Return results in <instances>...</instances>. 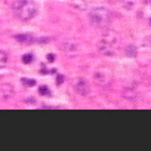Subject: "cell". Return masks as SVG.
<instances>
[{
    "label": "cell",
    "mask_w": 151,
    "mask_h": 151,
    "mask_svg": "<svg viewBox=\"0 0 151 151\" xmlns=\"http://www.w3.org/2000/svg\"><path fill=\"white\" fill-rule=\"evenodd\" d=\"M98 50L105 55V56H113L114 53H117V50L120 49V36L113 31V30H108L105 31L99 40H98Z\"/></svg>",
    "instance_id": "1"
},
{
    "label": "cell",
    "mask_w": 151,
    "mask_h": 151,
    "mask_svg": "<svg viewBox=\"0 0 151 151\" xmlns=\"http://www.w3.org/2000/svg\"><path fill=\"white\" fill-rule=\"evenodd\" d=\"M12 9L15 15L21 18L22 21L33 19L39 12V6L34 0H15L12 5Z\"/></svg>",
    "instance_id": "2"
},
{
    "label": "cell",
    "mask_w": 151,
    "mask_h": 151,
    "mask_svg": "<svg viewBox=\"0 0 151 151\" xmlns=\"http://www.w3.org/2000/svg\"><path fill=\"white\" fill-rule=\"evenodd\" d=\"M89 19H91V22H92L95 27L102 28V27H107V25L110 24V21H111V14H110V11L105 9V8H95V9H92V11L89 12Z\"/></svg>",
    "instance_id": "3"
},
{
    "label": "cell",
    "mask_w": 151,
    "mask_h": 151,
    "mask_svg": "<svg viewBox=\"0 0 151 151\" xmlns=\"http://www.w3.org/2000/svg\"><path fill=\"white\" fill-rule=\"evenodd\" d=\"M113 80V73L108 67H98L93 71V82L98 86H108Z\"/></svg>",
    "instance_id": "4"
},
{
    "label": "cell",
    "mask_w": 151,
    "mask_h": 151,
    "mask_svg": "<svg viewBox=\"0 0 151 151\" xmlns=\"http://www.w3.org/2000/svg\"><path fill=\"white\" fill-rule=\"evenodd\" d=\"M73 86H74V91L77 92L79 95H88V92H89V83L83 77L76 79L74 83H73Z\"/></svg>",
    "instance_id": "5"
},
{
    "label": "cell",
    "mask_w": 151,
    "mask_h": 151,
    "mask_svg": "<svg viewBox=\"0 0 151 151\" xmlns=\"http://www.w3.org/2000/svg\"><path fill=\"white\" fill-rule=\"evenodd\" d=\"M14 86L11 83H3V85H0V98L2 99H9L14 96Z\"/></svg>",
    "instance_id": "6"
},
{
    "label": "cell",
    "mask_w": 151,
    "mask_h": 151,
    "mask_svg": "<svg viewBox=\"0 0 151 151\" xmlns=\"http://www.w3.org/2000/svg\"><path fill=\"white\" fill-rule=\"evenodd\" d=\"M64 52L68 53V55H76V53L79 52V45L77 43H73V42L65 43L64 45Z\"/></svg>",
    "instance_id": "7"
},
{
    "label": "cell",
    "mask_w": 151,
    "mask_h": 151,
    "mask_svg": "<svg viewBox=\"0 0 151 151\" xmlns=\"http://www.w3.org/2000/svg\"><path fill=\"white\" fill-rule=\"evenodd\" d=\"M123 96H124L126 99H129V101H133V99L138 96V92H136V89H133V88H126L124 92H123Z\"/></svg>",
    "instance_id": "8"
},
{
    "label": "cell",
    "mask_w": 151,
    "mask_h": 151,
    "mask_svg": "<svg viewBox=\"0 0 151 151\" xmlns=\"http://www.w3.org/2000/svg\"><path fill=\"white\" fill-rule=\"evenodd\" d=\"M15 39H17L18 42L24 43V45H30V43H33V40H34V37L30 36V34H19V36H15Z\"/></svg>",
    "instance_id": "9"
},
{
    "label": "cell",
    "mask_w": 151,
    "mask_h": 151,
    "mask_svg": "<svg viewBox=\"0 0 151 151\" xmlns=\"http://www.w3.org/2000/svg\"><path fill=\"white\" fill-rule=\"evenodd\" d=\"M120 3H122V6H123L124 9L130 11V9H133V6L136 5V0H120Z\"/></svg>",
    "instance_id": "10"
},
{
    "label": "cell",
    "mask_w": 151,
    "mask_h": 151,
    "mask_svg": "<svg viewBox=\"0 0 151 151\" xmlns=\"http://www.w3.org/2000/svg\"><path fill=\"white\" fill-rule=\"evenodd\" d=\"M6 65H8V53L0 50V68H3Z\"/></svg>",
    "instance_id": "11"
},
{
    "label": "cell",
    "mask_w": 151,
    "mask_h": 151,
    "mask_svg": "<svg viewBox=\"0 0 151 151\" xmlns=\"http://www.w3.org/2000/svg\"><path fill=\"white\" fill-rule=\"evenodd\" d=\"M126 55H127V56H130V58H135V56L138 55L136 47H135L133 45H129V46L126 47Z\"/></svg>",
    "instance_id": "12"
},
{
    "label": "cell",
    "mask_w": 151,
    "mask_h": 151,
    "mask_svg": "<svg viewBox=\"0 0 151 151\" xmlns=\"http://www.w3.org/2000/svg\"><path fill=\"white\" fill-rule=\"evenodd\" d=\"M39 93H40V95H45V96H49V95H50V91H49L47 86H40V88H39Z\"/></svg>",
    "instance_id": "13"
},
{
    "label": "cell",
    "mask_w": 151,
    "mask_h": 151,
    "mask_svg": "<svg viewBox=\"0 0 151 151\" xmlns=\"http://www.w3.org/2000/svg\"><path fill=\"white\" fill-rule=\"evenodd\" d=\"M33 59H34V56L31 53H27V55L22 56V62L24 64H30V62H33Z\"/></svg>",
    "instance_id": "14"
},
{
    "label": "cell",
    "mask_w": 151,
    "mask_h": 151,
    "mask_svg": "<svg viewBox=\"0 0 151 151\" xmlns=\"http://www.w3.org/2000/svg\"><path fill=\"white\" fill-rule=\"evenodd\" d=\"M22 83L25 86H34L36 85V80H31V79H22Z\"/></svg>",
    "instance_id": "15"
},
{
    "label": "cell",
    "mask_w": 151,
    "mask_h": 151,
    "mask_svg": "<svg viewBox=\"0 0 151 151\" xmlns=\"http://www.w3.org/2000/svg\"><path fill=\"white\" fill-rule=\"evenodd\" d=\"M47 61H49V62H53V61H55V55H53V53H49V55H47Z\"/></svg>",
    "instance_id": "16"
},
{
    "label": "cell",
    "mask_w": 151,
    "mask_h": 151,
    "mask_svg": "<svg viewBox=\"0 0 151 151\" xmlns=\"http://www.w3.org/2000/svg\"><path fill=\"white\" fill-rule=\"evenodd\" d=\"M62 82H64V76H58V80H56V83H58V85H61Z\"/></svg>",
    "instance_id": "17"
}]
</instances>
